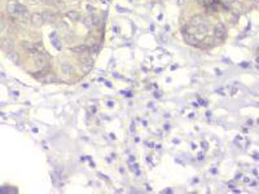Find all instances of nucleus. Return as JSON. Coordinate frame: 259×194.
I'll return each instance as SVG.
<instances>
[{
  "mask_svg": "<svg viewBox=\"0 0 259 194\" xmlns=\"http://www.w3.org/2000/svg\"><path fill=\"white\" fill-rule=\"evenodd\" d=\"M44 2V0H31V3H42Z\"/></svg>",
  "mask_w": 259,
  "mask_h": 194,
  "instance_id": "17",
  "label": "nucleus"
},
{
  "mask_svg": "<svg viewBox=\"0 0 259 194\" xmlns=\"http://www.w3.org/2000/svg\"><path fill=\"white\" fill-rule=\"evenodd\" d=\"M214 35H215V38L223 39L226 37V26L223 24H218L214 28Z\"/></svg>",
  "mask_w": 259,
  "mask_h": 194,
  "instance_id": "3",
  "label": "nucleus"
},
{
  "mask_svg": "<svg viewBox=\"0 0 259 194\" xmlns=\"http://www.w3.org/2000/svg\"><path fill=\"white\" fill-rule=\"evenodd\" d=\"M7 57H8V58L12 61V62H14V63H20V56L17 54V53H14V52H7Z\"/></svg>",
  "mask_w": 259,
  "mask_h": 194,
  "instance_id": "8",
  "label": "nucleus"
},
{
  "mask_svg": "<svg viewBox=\"0 0 259 194\" xmlns=\"http://www.w3.org/2000/svg\"><path fill=\"white\" fill-rule=\"evenodd\" d=\"M30 21H31V24L34 26H37V27H40L43 24H44V18H43V14L37 12V13H33L31 14V17H30Z\"/></svg>",
  "mask_w": 259,
  "mask_h": 194,
  "instance_id": "2",
  "label": "nucleus"
},
{
  "mask_svg": "<svg viewBox=\"0 0 259 194\" xmlns=\"http://www.w3.org/2000/svg\"><path fill=\"white\" fill-rule=\"evenodd\" d=\"M92 17V24L95 25V26H97V25H100V22H101V21H100V17L99 16H91Z\"/></svg>",
  "mask_w": 259,
  "mask_h": 194,
  "instance_id": "15",
  "label": "nucleus"
},
{
  "mask_svg": "<svg viewBox=\"0 0 259 194\" xmlns=\"http://www.w3.org/2000/svg\"><path fill=\"white\" fill-rule=\"evenodd\" d=\"M13 47H14V44H13V41L9 38H5L3 40V43H2V49H3V51H5V52H11L13 49Z\"/></svg>",
  "mask_w": 259,
  "mask_h": 194,
  "instance_id": "4",
  "label": "nucleus"
},
{
  "mask_svg": "<svg viewBox=\"0 0 259 194\" xmlns=\"http://www.w3.org/2000/svg\"><path fill=\"white\" fill-rule=\"evenodd\" d=\"M87 45H77L74 48H71V51L75 52V53H84V52H87Z\"/></svg>",
  "mask_w": 259,
  "mask_h": 194,
  "instance_id": "10",
  "label": "nucleus"
},
{
  "mask_svg": "<svg viewBox=\"0 0 259 194\" xmlns=\"http://www.w3.org/2000/svg\"><path fill=\"white\" fill-rule=\"evenodd\" d=\"M228 2H229V3H232V2H235V0H228Z\"/></svg>",
  "mask_w": 259,
  "mask_h": 194,
  "instance_id": "19",
  "label": "nucleus"
},
{
  "mask_svg": "<svg viewBox=\"0 0 259 194\" xmlns=\"http://www.w3.org/2000/svg\"><path fill=\"white\" fill-rule=\"evenodd\" d=\"M66 16L71 19V21H74V22H78V21H81V14H79L78 12L75 11H69L66 13Z\"/></svg>",
  "mask_w": 259,
  "mask_h": 194,
  "instance_id": "5",
  "label": "nucleus"
},
{
  "mask_svg": "<svg viewBox=\"0 0 259 194\" xmlns=\"http://www.w3.org/2000/svg\"><path fill=\"white\" fill-rule=\"evenodd\" d=\"M51 41H52V44H53V47L57 49V51H61V43H60V40L56 38V34L55 32H52L51 34Z\"/></svg>",
  "mask_w": 259,
  "mask_h": 194,
  "instance_id": "7",
  "label": "nucleus"
},
{
  "mask_svg": "<svg viewBox=\"0 0 259 194\" xmlns=\"http://www.w3.org/2000/svg\"><path fill=\"white\" fill-rule=\"evenodd\" d=\"M204 16H194V17H192V19H191V24H192V26H194V27H197V26H200L201 24H204Z\"/></svg>",
  "mask_w": 259,
  "mask_h": 194,
  "instance_id": "6",
  "label": "nucleus"
},
{
  "mask_svg": "<svg viewBox=\"0 0 259 194\" xmlns=\"http://www.w3.org/2000/svg\"><path fill=\"white\" fill-rule=\"evenodd\" d=\"M43 18H44V22H53L55 21V16L49 12H43Z\"/></svg>",
  "mask_w": 259,
  "mask_h": 194,
  "instance_id": "9",
  "label": "nucleus"
},
{
  "mask_svg": "<svg viewBox=\"0 0 259 194\" xmlns=\"http://www.w3.org/2000/svg\"><path fill=\"white\" fill-rule=\"evenodd\" d=\"M8 12L13 16H17V17H24L27 14V9L26 6L22 5V4H18V3H9L8 4Z\"/></svg>",
  "mask_w": 259,
  "mask_h": 194,
  "instance_id": "1",
  "label": "nucleus"
},
{
  "mask_svg": "<svg viewBox=\"0 0 259 194\" xmlns=\"http://www.w3.org/2000/svg\"><path fill=\"white\" fill-rule=\"evenodd\" d=\"M83 24H84V26H86V27L91 28V27L93 26V24H92V17H91V16L84 17V18H83Z\"/></svg>",
  "mask_w": 259,
  "mask_h": 194,
  "instance_id": "12",
  "label": "nucleus"
},
{
  "mask_svg": "<svg viewBox=\"0 0 259 194\" xmlns=\"http://www.w3.org/2000/svg\"><path fill=\"white\" fill-rule=\"evenodd\" d=\"M185 40L188 44H193V45H196L198 43V40L194 38V35H188V34H185Z\"/></svg>",
  "mask_w": 259,
  "mask_h": 194,
  "instance_id": "11",
  "label": "nucleus"
},
{
  "mask_svg": "<svg viewBox=\"0 0 259 194\" xmlns=\"http://www.w3.org/2000/svg\"><path fill=\"white\" fill-rule=\"evenodd\" d=\"M62 71H64L65 74H71V73H73V67H71L70 65L64 63V65H62Z\"/></svg>",
  "mask_w": 259,
  "mask_h": 194,
  "instance_id": "14",
  "label": "nucleus"
},
{
  "mask_svg": "<svg viewBox=\"0 0 259 194\" xmlns=\"http://www.w3.org/2000/svg\"><path fill=\"white\" fill-rule=\"evenodd\" d=\"M52 4L56 6V8H59V9H64L65 8V3L62 2V0H52Z\"/></svg>",
  "mask_w": 259,
  "mask_h": 194,
  "instance_id": "13",
  "label": "nucleus"
},
{
  "mask_svg": "<svg viewBox=\"0 0 259 194\" xmlns=\"http://www.w3.org/2000/svg\"><path fill=\"white\" fill-rule=\"evenodd\" d=\"M3 28H4V25H3V22H2V21H0V32L3 31Z\"/></svg>",
  "mask_w": 259,
  "mask_h": 194,
  "instance_id": "16",
  "label": "nucleus"
},
{
  "mask_svg": "<svg viewBox=\"0 0 259 194\" xmlns=\"http://www.w3.org/2000/svg\"><path fill=\"white\" fill-rule=\"evenodd\" d=\"M201 145L204 146V149H207V144H206V142H202V144H201Z\"/></svg>",
  "mask_w": 259,
  "mask_h": 194,
  "instance_id": "18",
  "label": "nucleus"
}]
</instances>
